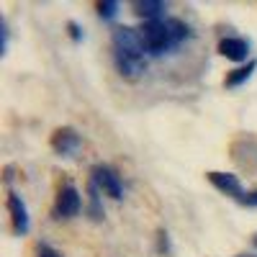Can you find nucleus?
<instances>
[{"mask_svg":"<svg viewBox=\"0 0 257 257\" xmlns=\"http://www.w3.org/2000/svg\"><path fill=\"white\" fill-rule=\"evenodd\" d=\"M254 70H257V59H252L247 67H237L234 72H229V75H226V88H239L242 82H247V80L252 77Z\"/></svg>","mask_w":257,"mask_h":257,"instance_id":"11","label":"nucleus"},{"mask_svg":"<svg viewBox=\"0 0 257 257\" xmlns=\"http://www.w3.org/2000/svg\"><path fill=\"white\" fill-rule=\"evenodd\" d=\"M206 178H208V183L216 188V190H221V193H226V196H234V198L242 201L244 190H242V183H239L237 175H231V173H216V170H211V173H206Z\"/></svg>","mask_w":257,"mask_h":257,"instance_id":"6","label":"nucleus"},{"mask_svg":"<svg viewBox=\"0 0 257 257\" xmlns=\"http://www.w3.org/2000/svg\"><path fill=\"white\" fill-rule=\"evenodd\" d=\"M116 13H118V3H116V0H105V3H98V16H100L103 21L116 18Z\"/></svg>","mask_w":257,"mask_h":257,"instance_id":"12","label":"nucleus"},{"mask_svg":"<svg viewBox=\"0 0 257 257\" xmlns=\"http://www.w3.org/2000/svg\"><path fill=\"white\" fill-rule=\"evenodd\" d=\"M8 213H11V221H13V231L16 234H26L31 221H29V208L26 203L21 201L18 193H8Z\"/></svg>","mask_w":257,"mask_h":257,"instance_id":"7","label":"nucleus"},{"mask_svg":"<svg viewBox=\"0 0 257 257\" xmlns=\"http://www.w3.org/2000/svg\"><path fill=\"white\" fill-rule=\"evenodd\" d=\"M147 54H165L173 47H178L180 41L190 36V29L183 24L180 18H160V21H144V26L139 29Z\"/></svg>","mask_w":257,"mask_h":257,"instance_id":"1","label":"nucleus"},{"mask_svg":"<svg viewBox=\"0 0 257 257\" xmlns=\"http://www.w3.org/2000/svg\"><path fill=\"white\" fill-rule=\"evenodd\" d=\"M90 183H95L98 190L105 193V196H111V198H121V196H123L121 178L113 173L108 165H93V170H90Z\"/></svg>","mask_w":257,"mask_h":257,"instance_id":"3","label":"nucleus"},{"mask_svg":"<svg viewBox=\"0 0 257 257\" xmlns=\"http://www.w3.org/2000/svg\"><path fill=\"white\" fill-rule=\"evenodd\" d=\"M70 34H72V39H75V41L80 39V29H77V24H72V21H70Z\"/></svg>","mask_w":257,"mask_h":257,"instance_id":"15","label":"nucleus"},{"mask_svg":"<svg viewBox=\"0 0 257 257\" xmlns=\"http://www.w3.org/2000/svg\"><path fill=\"white\" fill-rule=\"evenodd\" d=\"M239 257H254V254H239Z\"/></svg>","mask_w":257,"mask_h":257,"instance_id":"16","label":"nucleus"},{"mask_svg":"<svg viewBox=\"0 0 257 257\" xmlns=\"http://www.w3.org/2000/svg\"><path fill=\"white\" fill-rule=\"evenodd\" d=\"M82 147V137L75 132L72 126H62L52 134V149L59 155V157H72L80 152Z\"/></svg>","mask_w":257,"mask_h":257,"instance_id":"4","label":"nucleus"},{"mask_svg":"<svg viewBox=\"0 0 257 257\" xmlns=\"http://www.w3.org/2000/svg\"><path fill=\"white\" fill-rule=\"evenodd\" d=\"M36 257H62L54 247H49V244H39V249H36Z\"/></svg>","mask_w":257,"mask_h":257,"instance_id":"13","label":"nucleus"},{"mask_svg":"<svg viewBox=\"0 0 257 257\" xmlns=\"http://www.w3.org/2000/svg\"><path fill=\"white\" fill-rule=\"evenodd\" d=\"M219 54H224L226 59L231 62H244L247 54H249V44L244 39H237V36H226L219 41Z\"/></svg>","mask_w":257,"mask_h":257,"instance_id":"9","label":"nucleus"},{"mask_svg":"<svg viewBox=\"0 0 257 257\" xmlns=\"http://www.w3.org/2000/svg\"><path fill=\"white\" fill-rule=\"evenodd\" d=\"M242 203H244V206H257V190L244 193V196H242Z\"/></svg>","mask_w":257,"mask_h":257,"instance_id":"14","label":"nucleus"},{"mask_svg":"<svg viewBox=\"0 0 257 257\" xmlns=\"http://www.w3.org/2000/svg\"><path fill=\"white\" fill-rule=\"evenodd\" d=\"M254 244H257V234H254Z\"/></svg>","mask_w":257,"mask_h":257,"instance_id":"17","label":"nucleus"},{"mask_svg":"<svg viewBox=\"0 0 257 257\" xmlns=\"http://www.w3.org/2000/svg\"><path fill=\"white\" fill-rule=\"evenodd\" d=\"M165 3L162 0H139V3H134V13L147 18V21H160V16L165 13Z\"/></svg>","mask_w":257,"mask_h":257,"instance_id":"10","label":"nucleus"},{"mask_svg":"<svg viewBox=\"0 0 257 257\" xmlns=\"http://www.w3.org/2000/svg\"><path fill=\"white\" fill-rule=\"evenodd\" d=\"M111 41H113V49L116 52L134 54V57H144L147 54V47H144V39H142V31L139 29L116 26L113 34H111Z\"/></svg>","mask_w":257,"mask_h":257,"instance_id":"2","label":"nucleus"},{"mask_svg":"<svg viewBox=\"0 0 257 257\" xmlns=\"http://www.w3.org/2000/svg\"><path fill=\"white\" fill-rule=\"evenodd\" d=\"M113 62H116V70H118L123 77H128V80H137V77L144 72V67H147L144 57L123 54V52H116V49H113Z\"/></svg>","mask_w":257,"mask_h":257,"instance_id":"8","label":"nucleus"},{"mask_svg":"<svg viewBox=\"0 0 257 257\" xmlns=\"http://www.w3.org/2000/svg\"><path fill=\"white\" fill-rule=\"evenodd\" d=\"M80 208H82V201H80L77 188L72 183L62 185L59 193H57L54 213H57V216H62V219H72V216H77V213H80Z\"/></svg>","mask_w":257,"mask_h":257,"instance_id":"5","label":"nucleus"}]
</instances>
